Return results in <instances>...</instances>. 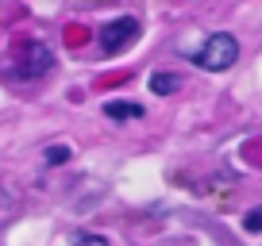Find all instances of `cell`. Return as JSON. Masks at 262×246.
Instances as JSON below:
<instances>
[{
    "label": "cell",
    "mask_w": 262,
    "mask_h": 246,
    "mask_svg": "<svg viewBox=\"0 0 262 246\" xmlns=\"http://www.w3.org/2000/svg\"><path fill=\"white\" fill-rule=\"evenodd\" d=\"M70 162V146H47V165H62Z\"/></svg>",
    "instance_id": "7"
},
{
    "label": "cell",
    "mask_w": 262,
    "mask_h": 246,
    "mask_svg": "<svg viewBox=\"0 0 262 246\" xmlns=\"http://www.w3.org/2000/svg\"><path fill=\"white\" fill-rule=\"evenodd\" d=\"M50 66H54L50 46H42V42H35V39L19 46V58H16V73L19 77H42V73H50Z\"/></svg>",
    "instance_id": "2"
},
{
    "label": "cell",
    "mask_w": 262,
    "mask_h": 246,
    "mask_svg": "<svg viewBox=\"0 0 262 246\" xmlns=\"http://www.w3.org/2000/svg\"><path fill=\"white\" fill-rule=\"evenodd\" d=\"M235 58H239L235 35L220 31V35H208V42H205L201 50H193V66L208 69V73H224V69L235 66Z\"/></svg>",
    "instance_id": "1"
},
{
    "label": "cell",
    "mask_w": 262,
    "mask_h": 246,
    "mask_svg": "<svg viewBox=\"0 0 262 246\" xmlns=\"http://www.w3.org/2000/svg\"><path fill=\"white\" fill-rule=\"evenodd\" d=\"M104 115H108V119H139L143 108H139V104H123V100H108V104H104Z\"/></svg>",
    "instance_id": "4"
},
{
    "label": "cell",
    "mask_w": 262,
    "mask_h": 246,
    "mask_svg": "<svg viewBox=\"0 0 262 246\" xmlns=\"http://www.w3.org/2000/svg\"><path fill=\"white\" fill-rule=\"evenodd\" d=\"M74 246H112L104 235H89V231H77L74 235Z\"/></svg>",
    "instance_id": "6"
},
{
    "label": "cell",
    "mask_w": 262,
    "mask_h": 246,
    "mask_svg": "<svg viewBox=\"0 0 262 246\" xmlns=\"http://www.w3.org/2000/svg\"><path fill=\"white\" fill-rule=\"evenodd\" d=\"M181 89V77H173V73H150V92L155 96H170V92H178Z\"/></svg>",
    "instance_id": "5"
},
{
    "label": "cell",
    "mask_w": 262,
    "mask_h": 246,
    "mask_svg": "<svg viewBox=\"0 0 262 246\" xmlns=\"http://www.w3.org/2000/svg\"><path fill=\"white\" fill-rule=\"evenodd\" d=\"M243 227L247 231H262V208H251V212L243 215Z\"/></svg>",
    "instance_id": "8"
},
{
    "label": "cell",
    "mask_w": 262,
    "mask_h": 246,
    "mask_svg": "<svg viewBox=\"0 0 262 246\" xmlns=\"http://www.w3.org/2000/svg\"><path fill=\"white\" fill-rule=\"evenodd\" d=\"M135 35H139V19H131V16L112 19V23L100 31V50H104V54H120V50H127L131 42H135Z\"/></svg>",
    "instance_id": "3"
}]
</instances>
